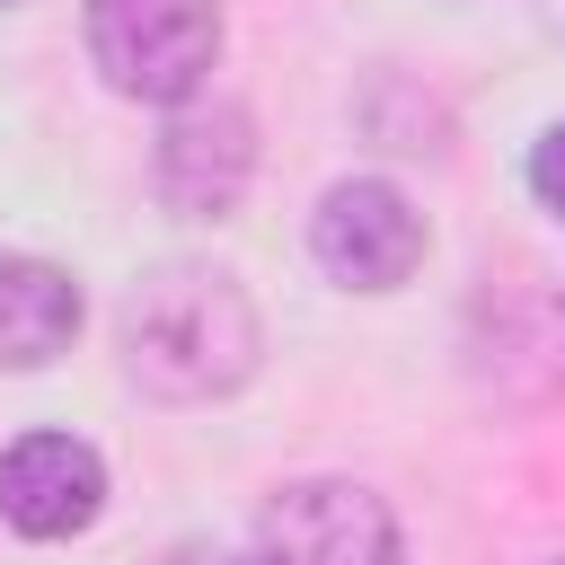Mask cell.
Masks as SVG:
<instances>
[{
    "instance_id": "6da1fadb",
    "label": "cell",
    "mask_w": 565,
    "mask_h": 565,
    "mask_svg": "<svg viewBox=\"0 0 565 565\" xmlns=\"http://www.w3.org/2000/svg\"><path fill=\"white\" fill-rule=\"evenodd\" d=\"M124 371L168 397V406H203L230 397L256 371V309L230 274L212 265H159L132 300H124Z\"/></svg>"
},
{
    "instance_id": "7a4b0ae2",
    "label": "cell",
    "mask_w": 565,
    "mask_h": 565,
    "mask_svg": "<svg viewBox=\"0 0 565 565\" xmlns=\"http://www.w3.org/2000/svg\"><path fill=\"white\" fill-rule=\"evenodd\" d=\"M88 53L115 97L185 106L221 62V9L212 0H88Z\"/></svg>"
},
{
    "instance_id": "3957f363",
    "label": "cell",
    "mask_w": 565,
    "mask_h": 565,
    "mask_svg": "<svg viewBox=\"0 0 565 565\" xmlns=\"http://www.w3.org/2000/svg\"><path fill=\"white\" fill-rule=\"evenodd\" d=\"M256 565H406L388 503L353 477H300L256 521Z\"/></svg>"
},
{
    "instance_id": "277c9868",
    "label": "cell",
    "mask_w": 565,
    "mask_h": 565,
    "mask_svg": "<svg viewBox=\"0 0 565 565\" xmlns=\"http://www.w3.org/2000/svg\"><path fill=\"white\" fill-rule=\"evenodd\" d=\"M309 247L344 291H397L424 265V212L388 177H344V185H327V203L309 221Z\"/></svg>"
},
{
    "instance_id": "5b68a950",
    "label": "cell",
    "mask_w": 565,
    "mask_h": 565,
    "mask_svg": "<svg viewBox=\"0 0 565 565\" xmlns=\"http://www.w3.org/2000/svg\"><path fill=\"white\" fill-rule=\"evenodd\" d=\"M97 503H106V468H97L88 441H71V433H26V441L0 450V521H9V530H26V539H71V530L97 521Z\"/></svg>"
},
{
    "instance_id": "8992f818",
    "label": "cell",
    "mask_w": 565,
    "mask_h": 565,
    "mask_svg": "<svg viewBox=\"0 0 565 565\" xmlns=\"http://www.w3.org/2000/svg\"><path fill=\"white\" fill-rule=\"evenodd\" d=\"M256 177V132L238 106H185L159 132V194L177 212H230Z\"/></svg>"
},
{
    "instance_id": "52a82bcc",
    "label": "cell",
    "mask_w": 565,
    "mask_h": 565,
    "mask_svg": "<svg viewBox=\"0 0 565 565\" xmlns=\"http://www.w3.org/2000/svg\"><path fill=\"white\" fill-rule=\"evenodd\" d=\"M79 335V282L44 256H0V371H44Z\"/></svg>"
},
{
    "instance_id": "ba28073f",
    "label": "cell",
    "mask_w": 565,
    "mask_h": 565,
    "mask_svg": "<svg viewBox=\"0 0 565 565\" xmlns=\"http://www.w3.org/2000/svg\"><path fill=\"white\" fill-rule=\"evenodd\" d=\"M530 194L565 221V124H547V132H539V150H530Z\"/></svg>"
},
{
    "instance_id": "9c48e42d",
    "label": "cell",
    "mask_w": 565,
    "mask_h": 565,
    "mask_svg": "<svg viewBox=\"0 0 565 565\" xmlns=\"http://www.w3.org/2000/svg\"><path fill=\"white\" fill-rule=\"evenodd\" d=\"M0 9H9V0H0Z\"/></svg>"
}]
</instances>
